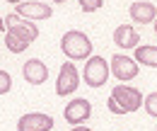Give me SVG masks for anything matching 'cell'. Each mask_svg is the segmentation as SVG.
<instances>
[{
  "mask_svg": "<svg viewBox=\"0 0 157 131\" xmlns=\"http://www.w3.org/2000/svg\"><path fill=\"white\" fill-rule=\"evenodd\" d=\"M101 5H104V0H80L82 12H97Z\"/></svg>",
  "mask_w": 157,
  "mask_h": 131,
  "instance_id": "16",
  "label": "cell"
},
{
  "mask_svg": "<svg viewBox=\"0 0 157 131\" xmlns=\"http://www.w3.org/2000/svg\"><path fill=\"white\" fill-rule=\"evenodd\" d=\"M128 15L133 17V22H138V24H155L157 19V10L152 2H133L131 7H128Z\"/></svg>",
  "mask_w": 157,
  "mask_h": 131,
  "instance_id": "12",
  "label": "cell"
},
{
  "mask_svg": "<svg viewBox=\"0 0 157 131\" xmlns=\"http://www.w3.org/2000/svg\"><path fill=\"white\" fill-rule=\"evenodd\" d=\"M78 85H80V73H78V68L73 66V61L70 63H63L58 78H56V95H60V97L73 95L78 90Z\"/></svg>",
  "mask_w": 157,
  "mask_h": 131,
  "instance_id": "5",
  "label": "cell"
},
{
  "mask_svg": "<svg viewBox=\"0 0 157 131\" xmlns=\"http://www.w3.org/2000/svg\"><path fill=\"white\" fill-rule=\"evenodd\" d=\"M5 2H10V5H20V2H24V0H5Z\"/></svg>",
  "mask_w": 157,
  "mask_h": 131,
  "instance_id": "19",
  "label": "cell"
},
{
  "mask_svg": "<svg viewBox=\"0 0 157 131\" xmlns=\"http://www.w3.org/2000/svg\"><path fill=\"white\" fill-rule=\"evenodd\" d=\"M60 51L70 61H82V58H90L92 56V41L85 32L80 29H70L65 32L63 39H60Z\"/></svg>",
  "mask_w": 157,
  "mask_h": 131,
  "instance_id": "1",
  "label": "cell"
},
{
  "mask_svg": "<svg viewBox=\"0 0 157 131\" xmlns=\"http://www.w3.org/2000/svg\"><path fill=\"white\" fill-rule=\"evenodd\" d=\"M111 75H116L118 83H126V80H133L138 75V61L126 54H116L111 58Z\"/></svg>",
  "mask_w": 157,
  "mask_h": 131,
  "instance_id": "8",
  "label": "cell"
},
{
  "mask_svg": "<svg viewBox=\"0 0 157 131\" xmlns=\"http://www.w3.org/2000/svg\"><path fill=\"white\" fill-rule=\"evenodd\" d=\"M22 78H24L29 85H41V83L48 80V68H46V63L39 61V58H29V61H24V66H22Z\"/></svg>",
  "mask_w": 157,
  "mask_h": 131,
  "instance_id": "10",
  "label": "cell"
},
{
  "mask_svg": "<svg viewBox=\"0 0 157 131\" xmlns=\"http://www.w3.org/2000/svg\"><path fill=\"white\" fill-rule=\"evenodd\" d=\"M2 29H5V19L0 17V32H2Z\"/></svg>",
  "mask_w": 157,
  "mask_h": 131,
  "instance_id": "20",
  "label": "cell"
},
{
  "mask_svg": "<svg viewBox=\"0 0 157 131\" xmlns=\"http://www.w3.org/2000/svg\"><path fill=\"white\" fill-rule=\"evenodd\" d=\"M155 34H157V19H155Z\"/></svg>",
  "mask_w": 157,
  "mask_h": 131,
  "instance_id": "21",
  "label": "cell"
},
{
  "mask_svg": "<svg viewBox=\"0 0 157 131\" xmlns=\"http://www.w3.org/2000/svg\"><path fill=\"white\" fill-rule=\"evenodd\" d=\"M70 131H92V129H87V126H82V124H80V126H73Z\"/></svg>",
  "mask_w": 157,
  "mask_h": 131,
  "instance_id": "18",
  "label": "cell"
},
{
  "mask_svg": "<svg viewBox=\"0 0 157 131\" xmlns=\"http://www.w3.org/2000/svg\"><path fill=\"white\" fill-rule=\"evenodd\" d=\"M5 46L12 51V54H24V49L29 46V44H24V41H20L17 37H12V34H5Z\"/></svg>",
  "mask_w": 157,
  "mask_h": 131,
  "instance_id": "14",
  "label": "cell"
},
{
  "mask_svg": "<svg viewBox=\"0 0 157 131\" xmlns=\"http://www.w3.org/2000/svg\"><path fill=\"white\" fill-rule=\"evenodd\" d=\"M63 117H65V121H68V124L80 126V124H85V121L92 117V104H90L87 100H82V97H78V100H70V102L65 104V112H63Z\"/></svg>",
  "mask_w": 157,
  "mask_h": 131,
  "instance_id": "7",
  "label": "cell"
},
{
  "mask_svg": "<svg viewBox=\"0 0 157 131\" xmlns=\"http://www.w3.org/2000/svg\"><path fill=\"white\" fill-rule=\"evenodd\" d=\"M143 104H145V112L150 114V117H157V92H150L143 100Z\"/></svg>",
  "mask_w": 157,
  "mask_h": 131,
  "instance_id": "15",
  "label": "cell"
},
{
  "mask_svg": "<svg viewBox=\"0 0 157 131\" xmlns=\"http://www.w3.org/2000/svg\"><path fill=\"white\" fill-rule=\"evenodd\" d=\"M15 15H20V17L29 19V22H34V19H48L51 15H53V10H51V5H46V2L24 0V2H20V5H17Z\"/></svg>",
  "mask_w": 157,
  "mask_h": 131,
  "instance_id": "9",
  "label": "cell"
},
{
  "mask_svg": "<svg viewBox=\"0 0 157 131\" xmlns=\"http://www.w3.org/2000/svg\"><path fill=\"white\" fill-rule=\"evenodd\" d=\"M111 100L118 104L121 114H128V112H136V109H140L143 95H140V90L131 88V85H121V83H118L116 88L111 90Z\"/></svg>",
  "mask_w": 157,
  "mask_h": 131,
  "instance_id": "3",
  "label": "cell"
},
{
  "mask_svg": "<svg viewBox=\"0 0 157 131\" xmlns=\"http://www.w3.org/2000/svg\"><path fill=\"white\" fill-rule=\"evenodd\" d=\"M56 2H68V0H56Z\"/></svg>",
  "mask_w": 157,
  "mask_h": 131,
  "instance_id": "22",
  "label": "cell"
},
{
  "mask_svg": "<svg viewBox=\"0 0 157 131\" xmlns=\"http://www.w3.org/2000/svg\"><path fill=\"white\" fill-rule=\"evenodd\" d=\"M53 129V117L44 112H27L17 121V131H51Z\"/></svg>",
  "mask_w": 157,
  "mask_h": 131,
  "instance_id": "6",
  "label": "cell"
},
{
  "mask_svg": "<svg viewBox=\"0 0 157 131\" xmlns=\"http://www.w3.org/2000/svg\"><path fill=\"white\" fill-rule=\"evenodd\" d=\"M111 75V68L109 63L101 56H90L87 63H85V71H82V80L90 85V88H101Z\"/></svg>",
  "mask_w": 157,
  "mask_h": 131,
  "instance_id": "2",
  "label": "cell"
},
{
  "mask_svg": "<svg viewBox=\"0 0 157 131\" xmlns=\"http://www.w3.org/2000/svg\"><path fill=\"white\" fill-rule=\"evenodd\" d=\"M136 61L140 66L157 68V46H152V44H140V46H136Z\"/></svg>",
  "mask_w": 157,
  "mask_h": 131,
  "instance_id": "13",
  "label": "cell"
},
{
  "mask_svg": "<svg viewBox=\"0 0 157 131\" xmlns=\"http://www.w3.org/2000/svg\"><path fill=\"white\" fill-rule=\"evenodd\" d=\"M10 88H12V78L7 71H0V95H7L10 92Z\"/></svg>",
  "mask_w": 157,
  "mask_h": 131,
  "instance_id": "17",
  "label": "cell"
},
{
  "mask_svg": "<svg viewBox=\"0 0 157 131\" xmlns=\"http://www.w3.org/2000/svg\"><path fill=\"white\" fill-rule=\"evenodd\" d=\"M5 27H7V34L17 37L20 41H24V44H32L34 39L39 37L36 24L29 22V19H24V17H20V15H7V17H5Z\"/></svg>",
  "mask_w": 157,
  "mask_h": 131,
  "instance_id": "4",
  "label": "cell"
},
{
  "mask_svg": "<svg viewBox=\"0 0 157 131\" xmlns=\"http://www.w3.org/2000/svg\"><path fill=\"white\" fill-rule=\"evenodd\" d=\"M114 41H116L118 49H136L140 44V34L136 32V27L131 24H121L114 29Z\"/></svg>",
  "mask_w": 157,
  "mask_h": 131,
  "instance_id": "11",
  "label": "cell"
},
{
  "mask_svg": "<svg viewBox=\"0 0 157 131\" xmlns=\"http://www.w3.org/2000/svg\"><path fill=\"white\" fill-rule=\"evenodd\" d=\"M155 131H157V129H155Z\"/></svg>",
  "mask_w": 157,
  "mask_h": 131,
  "instance_id": "23",
  "label": "cell"
}]
</instances>
